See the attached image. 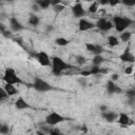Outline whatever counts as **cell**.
Here are the masks:
<instances>
[{
  "label": "cell",
  "instance_id": "1",
  "mask_svg": "<svg viewBox=\"0 0 135 135\" xmlns=\"http://www.w3.org/2000/svg\"><path fill=\"white\" fill-rule=\"evenodd\" d=\"M69 69H71V64L64 61L62 58L58 56L51 58V73L54 76H61L62 73Z\"/></svg>",
  "mask_w": 135,
  "mask_h": 135
},
{
  "label": "cell",
  "instance_id": "2",
  "mask_svg": "<svg viewBox=\"0 0 135 135\" xmlns=\"http://www.w3.org/2000/svg\"><path fill=\"white\" fill-rule=\"evenodd\" d=\"M113 25L116 30V32L121 33L123 31H126L130 25L133 24V19L129 18V17H124V16H115L112 20Z\"/></svg>",
  "mask_w": 135,
  "mask_h": 135
},
{
  "label": "cell",
  "instance_id": "3",
  "mask_svg": "<svg viewBox=\"0 0 135 135\" xmlns=\"http://www.w3.org/2000/svg\"><path fill=\"white\" fill-rule=\"evenodd\" d=\"M3 81L5 83H12V84H21L22 80L17 75L16 71L13 68H6L3 74Z\"/></svg>",
  "mask_w": 135,
  "mask_h": 135
},
{
  "label": "cell",
  "instance_id": "4",
  "mask_svg": "<svg viewBox=\"0 0 135 135\" xmlns=\"http://www.w3.org/2000/svg\"><path fill=\"white\" fill-rule=\"evenodd\" d=\"M33 88H34L36 91L41 92V93H45V92L52 91V90L54 89L46 80H44V79L41 78V77H35V78H34Z\"/></svg>",
  "mask_w": 135,
  "mask_h": 135
},
{
  "label": "cell",
  "instance_id": "5",
  "mask_svg": "<svg viewBox=\"0 0 135 135\" xmlns=\"http://www.w3.org/2000/svg\"><path fill=\"white\" fill-rule=\"evenodd\" d=\"M66 118L61 115L60 113H57V112H51L49 113L46 116H45V119H44V122L47 124V126H51V127H55L61 122H63Z\"/></svg>",
  "mask_w": 135,
  "mask_h": 135
},
{
  "label": "cell",
  "instance_id": "6",
  "mask_svg": "<svg viewBox=\"0 0 135 135\" xmlns=\"http://www.w3.org/2000/svg\"><path fill=\"white\" fill-rule=\"evenodd\" d=\"M35 58L38 61V63L42 66H51V57L49 54L44 51H40L35 54Z\"/></svg>",
  "mask_w": 135,
  "mask_h": 135
},
{
  "label": "cell",
  "instance_id": "7",
  "mask_svg": "<svg viewBox=\"0 0 135 135\" xmlns=\"http://www.w3.org/2000/svg\"><path fill=\"white\" fill-rule=\"evenodd\" d=\"M95 27H97L98 30H100L102 32H108V31H111L114 27V25H113V22L111 20H108V19H104V18H100L95 23Z\"/></svg>",
  "mask_w": 135,
  "mask_h": 135
},
{
  "label": "cell",
  "instance_id": "8",
  "mask_svg": "<svg viewBox=\"0 0 135 135\" xmlns=\"http://www.w3.org/2000/svg\"><path fill=\"white\" fill-rule=\"evenodd\" d=\"M95 27V23L91 22L90 20L85 19V18H79L78 21V30L80 32H86L90 30H93Z\"/></svg>",
  "mask_w": 135,
  "mask_h": 135
},
{
  "label": "cell",
  "instance_id": "9",
  "mask_svg": "<svg viewBox=\"0 0 135 135\" xmlns=\"http://www.w3.org/2000/svg\"><path fill=\"white\" fill-rule=\"evenodd\" d=\"M84 45H85L86 51L92 53V54H94V55H100L104 51L103 46L100 45V44H96V43H92V42H86Z\"/></svg>",
  "mask_w": 135,
  "mask_h": 135
},
{
  "label": "cell",
  "instance_id": "10",
  "mask_svg": "<svg viewBox=\"0 0 135 135\" xmlns=\"http://www.w3.org/2000/svg\"><path fill=\"white\" fill-rule=\"evenodd\" d=\"M72 13H73V15H74V17H76V18H83L84 16H85V9H84V7H83V5H82V3H80V2H77V3H75L73 6H72Z\"/></svg>",
  "mask_w": 135,
  "mask_h": 135
},
{
  "label": "cell",
  "instance_id": "11",
  "mask_svg": "<svg viewBox=\"0 0 135 135\" xmlns=\"http://www.w3.org/2000/svg\"><path fill=\"white\" fill-rule=\"evenodd\" d=\"M119 59L122 61V62H127V63H131L133 64L135 62V56L133 55V53L129 50V49H126L120 55H119Z\"/></svg>",
  "mask_w": 135,
  "mask_h": 135
},
{
  "label": "cell",
  "instance_id": "12",
  "mask_svg": "<svg viewBox=\"0 0 135 135\" xmlns=\"http://www.w3.org/2000/svg\"><path fill=\"white\" fill-rule=\"evenodd\" d=\"M107 92H108V94H110V95H113V94H120V93H122V90H121V88H119L113 80H109L108 82H107Z\"/></svg>",
  "mask_w": 135,
  "mask_h": 135
},
{
  "label": "cell",
  "instance_id": "13",
  "mask_svg": "<svg viewBox=\"0 0 135 135\" xmlns=\"http://www.w3.org/2000/svg\"><path fill=\"white\" fill-rule=\"evenodd\" d=\"M116 120H117V122H118L120 126H122V127H128V126H130V124L133 123V121L131 120L130 116H129L128 114H126V113H119Z\"/></svg>",
  "mask_w": 135,
  "mask_h": 135
},
{
  "label": "cell",
  "instance_id": "14",
  "mask_svg": "<svg viewBox=\"0 0 135 135\" xmlns=\"http://www.w3.org/2000/svg\"><path fill=\"white\" fill-rule=\"evenodd\" d=\"M14 105H15V108L18 111H23V110H26V109H30L31 108V105L28 104V102L23 97H21V96L17 98V100L14 103Z\"/></svg>",
  "mask_w": 135,
  "mask_h": 135
},
{
  "label": "cell",
  "instance_id": "15",
  "mask_svg": "<svg viewBox=\"0 0 135 135\" xmlns=\"http://www.w3.org/2000/svg\"><path fill=\"white\" fill-rule=\"evenodd\" d=\"M101 116L102 118L107 121V122H114L117 117H118V114L114 111H110V110H107L104 112H101Z\"/></svg>",
  "mask_w": 135,
  "mask_h": 135
},
{
  "label": "cell",
  "instance_id": "16",
  "mask_svg": "<svg viewBox=\"0 0 135 135\" xmlns=\"http://www.w3.org/2000/svg\"><path fill=\"white\" fill-rule=\"evenodd\" d=\"M9 28L13 32H19V31L23 30V25L16 17H11L9 18Z\"/></svg>",
  "mask_w": 135,
  "mask_h": 135
},
{
  "label": "cell",
  "instance_id": "17",
  "mask_svg": "<svg viewBox=\"0 0 135 135\" xmlns=\"http://www.w3.org/2000/svg\"><path fill=\"white\" fill-rule=\"evenodd\" d=\"M5 92L7 93L8 96H15L18 94V90L16 89L15 84H12V83H5L4 82V85H3Z\"/></svg>",
  "mask_w": 135,
  "mask_h": 135
},
{
  "label": "cell",
  "instance_id": "18",
  "mask_svg": "<svg viewBox=\"0 0 135 135\" xmlns=\"http://www.w3.org/2000/svg\"><path fill=\"white\" fill-rule=\"evenodd\" d=\"M107 43H108L109 46L115 47V46H117V45L119 44V39H118L116 36H114V35H110V36L107 38Z\"/></svg>",
  "mask_w": 135,
  "mask_h": 135
},
{
  "label": "cell",
  "instance_id": "19",
  "mask_svg": "<svg viewBox=\"0 0 135 135\" xmlns=\"http://www.w3.org/2000/svg\"><path fill=\"white\" fill-rule=\"evenodd\" d=\"M35 3L38 5V7L40 9H47L51 6L50 0H36Z\"/></svg>",
  "mask_w": 135,
  "mask_h": 135
},
{
  "label": "cell",
  "instance_id": "20",
  "mask_svg": "<svg viewBox=\"0 0 135 135\" xmlns=\"http://www.w3.org/2000/svg\"><path fill=\"white\" fill-rule=\"evenodd\" d=\"M92 62H93V65H100L101 63L104 62V57L100 54V55H94L93 59H92Z\"/></svg>",
  "mask_w": 135,
  "mask_h": 135
},
{
  "label": "cell",
  "instance_id": "21",
  "mask_svg": "<svg viewBox=\"0 0 135 135\" xmlns=\"http://www.w3.org/2000/svg\"><path fill=\"white\" fill-rule=\"evenodd\" d=\"M28 23H30V25H32V26H37V25L40 23V19H39V17H38L37 15L32 14V15L30 16V18H28Z\"/></svg>",
  "mask_w": 135,
  "mask_h": 135
},
{
  "label": "cell",
  "instance_id": "22",
  "mask_svg": "<svg viewBox=\"0 0 135 135\" xmlns=\"http://www.w3.org/2000/svg\"><path fill=\"white\" fill-rule=\"evenodd\" d=\"M131 37H132V33L129 32V31H127V30L123 31V32H121V34H120V36H119L120 40L123 41V42H128V41H130Z\"/></svg>",
  "mask_w": 135,
  "mask_h": 135
},
{
  "label": "cell",
  "instance_id": "23",
  "mask_svg": "<svg viewBox=\"0 0 135 135\" xmlns=\"http://www.w3.org/2000/svg\"><path fill=\"white\" fill-rule=\"evenodd\" d=\"M55 43L59 46H66L70 43V40L64 38V37H58V38L55 39Z\"/></svg>",
  "mask_w": 135,
  "mask_h": 135
},
{
  "label": "cell",
  "instance_id": "24",
  "mask_svg": "<svg viewBox=\"0 0 135 135\" xmlns=\"http://www.w3.org/2000/svg\"><path fill=\"white\" fill-rule=\"evenodd\" d=\"M98 7H99L98 2H97V1H92L91 4H90V6H89V8H88V11H89V13H91V14H95V13H97Z\"/></svg>",
  "mask_w": 135,
  "mask_h": 135
},
{
  "label": "cell",
  "instance_id": "25",
  "mask_svg": "<svg viewBox=\"0 0 135 135\" xmlns=\"http://www.w3.org/2000/svg\"><path fill=\"white\" fill-rule=\"evenodd\" d=\"M52 7H53V11H54L55 14H60V13H62V12L65 9V5L62 4V3H59V4L54 5V6H52Z\"/></svg>",
  "mask_w": 135,
  "mask_h": 135
},
{
  "label": "cell",
  "instance_id": "26",
  "mask_svg": "<svg viewBox=\"0 0 135 135\" xmlns=\"http://www.w3.org/2000/svg\"><path fill=\"white\" fill-rule=\"evenodd\" d=\"M9 132V127L6 123L0 121V134H7Z\"/></svg>",
  "mask_w": 135,
  "mask_h": 135
},
{
  "label": "cell",
  "instance_id": "27",
  "mask_svg": "<svg viewBox=\"0 0 135 135\" xmlns=\"http://www.w3.org/2000/svg\"><path fill=\"white\" fill-rule=\"evenodd\" d=\"M9 96L7 95V93L5 92V90H4V88L3 86H0V102L2 101V100H5V99H7Z\"/></svg>",
  "mask_w": 135,
  "mask_h": 135
},
{
  "label": "cell",
  "instance_id": "28",
  "mask_svg": "<svg viewBox=\"0 0 135 135\" xmlns=\"http://www.w3.org/2000/svg\"><path fill=\"white\" fill-rule=\"evenodd\" d=\"M120 3L123 4L124 6L133 7L135 5V0H120Z\"/></svg>",
  "mask_w": 135,
  "mask_h": 135
},
{
  "label": "cell",
  "instance_id": "29",
  "mask_svg": "<svg viewBox=\"0 0 135 135\" xmlns=\"http://www.w3.org/2000/svg\"><path fill=\"white\" fill-rule=\"evenodd\" d=\"M126 94H127V96L129 97V99H134L135 98V90H128L127 92H126Z\"/></svg>",
  "mask_w": 135,
  "mask_h": 135
},
{
  "label": "cell",
  "instance_id": "30",
  "mask_svg": "<svg viewBox=\"0 0 135 135\" xmlns=\"http://www.w3.org/2000/svg\"><path fill=\"white\" fill-rule=\"evenodd\" d=\"M120 4V0H108V5L110 6H116Z\"/></svg>",
  "mask_w": 135,
  "mask_h": 135
},
{
  "label": "cell",
  "instance_id": "31",
  "mask_svg": "<svg viewBox=\"0 0 135 135\" xmlns=\"http://www.w3.org/2000/svg\"><path fill=\"white\" fill-rule=\"evenodd\" d=\"M76 61H77V63H79V64H83V63L85 62V58H84L83 56H77V57H76Z\"/></svg>",
  "mask_w": 135,
  "mask_h": 135
},
{
  "label": "cell",
  "instance_id": "32",
  "mask_svg": "<svg viewBox=\"0 0 135 135\" xmlns=\"http://www.w3.org/2000/svg\"><path fill=\"white\" fill-rule=\"evenodd\" d=\"M124 73H126L127 75L132 74V73H133V65H130V66L126 68V69H124Z\"/></svg>",
  "mask_w": 135,
  "mask_h": 135
},
{
  "label": "cell",
  "instance_id": "33",
  "mask_svg": "<svg viewBox=\"0 0 135 135\" xmlns=\"http://www.w3.org/2000/svg\"><path fill=\"white\" fill-rule=\"evenodd\" d=\"M50 2H51V5L54 6V5H57V4L61 3V0H50Z\"/></svg>",
  "mask_w": 135,
  "mask_h": 135
},
{
  "label": "cell",
  "instance_id": "34",
  "mask_svg": "<svg viewBox=\"0 0 135 135\" xmlns=\"http://www.w3.org/2000/svg\"><path fill=\"white\" fill-rule=\"evenodd\" d=\"M99 110H100V112H104V111L109 110V108H108V105H105V104H101V105L99 107Z\"/></svg>",
  "mask_w": 135,
  "mask_h": 135
},
{
  "label": "cell",
  "instance_id": "35",
  "mask_svg": "<svg viewBox=\"0 0 135 135\" xmlns=\"http://www.w3.org/2000/svg\"><path fill=\"white\" fill-rule=\"evenodd\" d=\"M118 79H119V75L118 74H113L112 77H111V80H113V81H116Z\"/></svg>",
  "mask_w": 135,
  "mask_h": 135
},
{
  "label": "cell",
  "instance_id": "36",
  "mask_svg": "<svg viewBox=\"0 0 135 135\" xmlns=\"http://www.w3.org/2000/svg\"><path fill=\"white\" fill-rule=\"evenodd\" d=\"M97 2L99 5H108V0H98Z\"/></svg>",
  "mask_w": 135,
  "mask_h": 135
},
{
  "label": "cell",
  "instance_id": "37",
  "mask_svg": "<svg viewBox=\"0 0 135 135\" xmlns=\"http://www.w3.org/2000/svg\"><path fill=\"white\" fill-rule=\"evenodd\" d=\"M83 1H85V2H92V1H94V0H83Z\"/></svg>",
  "mask_w": 135,
  "mask_h": 135
}]
</instances>
